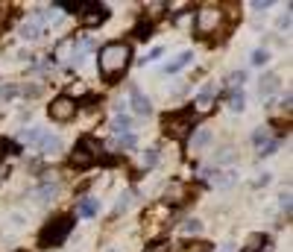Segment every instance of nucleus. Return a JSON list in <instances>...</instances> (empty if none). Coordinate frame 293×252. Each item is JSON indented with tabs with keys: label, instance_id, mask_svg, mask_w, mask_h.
<instances>
[{
	"label": "nucleus",
	"instance_id": "4be33fe9",
	"mask_svg": "<svg viewBox=\"0 0 293 252\" xmlns=\"http://www.w3.org/2000/svg\"><path fill=\"white\" fill-rule=\"evenodd\" d=\"M200 232H203V223H200L197 217H193V220H185V223H182V235H185V237L200 235Z\"/></svg>",
	"mask_w": 293,
	"mask_h": 252
},
{
	"label": "nucleus",
	"instance_id": "a211bd4d",
	"mask_svg": "<svg viewBox=\"0 0 293 252\" xmlns=\"http://www.w3.org/2000/svg\"><path fill=\"white\" fill-rule=\"evenodd\" d=\"M38 147H41V152L47 155V152H56L59 147H62V141L56 138V135H41V141H38Z\"/></svg>",
	"mask_w": 293,
	"mask_h": 252
},
{
	"label": "nucleus",
	"instance_id": "b1692460",
	"mask_svg": "<svg viewBox=\"0 0 293 252\" xmlns=\"http://www.w3.org/2000/svg\"><path fill=\"white\" fill-rule=\"evenodd\" d=\"M56 197V185H44L41 191H35V200L38 202H47V200H53Z\"/></svg>",
	"mask_w": 293,
	"mask_h": 252
},
{
	"label": "nucleus",
	"instance_id": "6e6552de",
	"mask_svg": "<svg viewBox=\"0 0 293 252\" xmlns=\"http://www.w3.org/2000/svg\"><path fill=\"white\" fill-rule=\"evenodd\" d=\"M70 161H73L76 167H91V164H94V141H79V144L73 147Z\"/></svg>",
	"mask_w": 293,
	"mask_h": 252
},
{
	"label": "nucleus",
	"instance_id": "20e7f679",
	"mask_svg": "<svg viewBox=\"0 0 293 252\" xmlns=\"http://www.w3.org/2000/svg\"><path fill=\"white\" fill-rule=\"evenodd\" d=\"M47 115H50V120H56V123H68V120L76 118V100L68 97V94H62V97H56V100L50 103Z\"/></svg>",
	"mask_w": 293,
	"mask_h": 252
},
{
	"label": "nucleus",
	"instance_id": "9b49d317",
	"mask_svg": "<svg viewBox=\"0 0 293 252\" xmlns=\"http://www.w3.org/2000/svg\"><path fill=\"white\" fill-rule=\"evenodd\" d=\"M164 200H167V205H182V202L188 200V188L182 185V182H170L167 194H164Z\"/></svg>",
	"mask_w": 293,
	"mask_h": 252
},
{
	"label": "nucleus",
	"instance_id": "c85d7f7f",
	"mask_svg": "<svg viewBox=\"0 0 293 252\" xmlns=\"http://www.w3.org/2000/svg\"><path fill=\"white\" fill-rule=\"evenodd\" d=\"M15 94H18L15 85H3V88H0V100H12Z\"/></svg>",
	"mask_w": 293,
	"mask_h": 252
},
{
	"label": "nucleus",
	"instance_id": "ea45409f",
	"mask_svg": "<svg viewBox=\"0 0 293 252\" xmlns=\"http://www.w3.org/2000/svg\"><path fill=\"white\" fill-rule=\"evenodd\" d=\"M6 176H9V164H0V182H3Z\"/></svg>",
	"mask_w": 293,
	"mask_h": 252
},
{
	"label": "nucleus",
	"instance_id": "aec40b11",
	"mask_svg": "<svg viewBox=\"0 0 293 252\" xmlns=\"http://www.w3.org/2000/svg\"><path fill=\"white\" fill-rule=\"evenodd\" d=\"M243 82H246V70H232V73H229V88H232V91H241Z\"/></svg>",
	"mask_w": 293,
	"mask_h": 252
},
{
	"label": "nucleus",
	"instance_id": "2eb2a0df",
	"mask_svg": "<svg viewBox=\"0 0 293 252\" xmlns=\"http://www.w3.org/2000/svg\"><path fill=\"white\" fill-rule=\"evenodd\" d=\"M129 129H132V118L129 115H118V118L112 120V132L118 135V138L121 135H129Z\"/></svg>",
	"mask_w": 293,
	"mask_h": 252
},
{
	"label": "nucleus",
	"instance_id": "1a4fd4ad",
	"mask_svg": "<svg viewBox=\"0 0 293 252\" xmlns=\"http://www.w3.org/2000/svg\"><path fill=\"white\" fill-rule=\"evenodd\" d=\"M129 103H132V109H135L138 115H144V118L153 112V103H150L147 97H144V94H141L138 85H132V88H129Z\"/></svg>",
	"mask_w": 293,
	"mask_h": 252
},
{
	"label": "nucleus",
	"instance_id": "39448f33",
	"mask_svg": "<svg viewBox=\"0 0 293 252\" xmlns=\"http://www.w3.org/2000/svg\"><path fill=\"white\" fill-rule=\"evenodd\" d=\"M193 112H185V115H167L164 118V129H167V135H173V138H185L188 132H193Z\"/></svg>",
	"mask_w": 293,
	"mask_h": 252
},
{
	"label": "nucleus",
	"instance_id": "5701e85b",
	"mask_svg": "<svg viewBox=\"0 0 293 252\" xmlns=\"http://www.w3.org/2000/svg\"><path fill=\"white\" fill-rule=\"evenodd\" d=\"M155 164H158V152L155 150H147V152H141V167H155Z\"/></svg>",
	"mask_w": 293,
	"mask_h": 252
},
{
	"label": "nucleus",
	"instance_id": "423d86ee",
	"mask_svg": "<svg viewBox=\"0 0 293 252\" xmlns=\"http://www.w3.org/2000/svg\"><path fill=\"white\" fill-rule=\"evenodd\" d=\"M76 12L82 15V24L85 27H97V24H103L106 18H109V9L100 6V3H79Z\"/></svg>",
	"mask_w": 293,
	"mask_h": 252
},
{
	"label": "nucleus",
	"instance_id": "f257e3e1",
	"mask_svg": "<svg viewBox=\"0 0 293 252\" xmlns=\"http://www.w3.org/2000/svg\"><path fill=\"white\" fill-rule=\"evenodd\" d=\"M129 62H132V47L123 44V41H109V44H103L100 53H97L100 73L109 76V79L118 76V73H123V70L129 67Z\"/></svg>",
	"mask_w": 293,
	"mask_h": 252
},
{
	"label": "nucleus",
	"instance_id": "4c0bfd02",
	"mask_svg": "<svg viewBox=\"0 0 293 252\" xmlns=\"http://www.w3.org/2000/svg\"><path fill=\"white\" fill-rule=\"evenodd\" d=\"M278 202H281V208H287V211H290V191H287V194H281Z\"/></svg>",
	"mask_w": 293,
	"mask_h": 252
},
{
	"label": "nucleus",
	"instance_id": "393cba45",
	"mask_svg": "<svg viewBox=\"0 0 293 252\" xmlns=\"http://www.w3.org/2000/svg\"><path fill=\"white\" fill-rule=\"evenodd\" d=\"M41 135H44V129H27V132H21V141H27V144H38Z\"/></svg>",
	"mask_w": 293,
	"mask_h": 252
},
{
	"label": "nucleus",
	"instance_id": "bb28decb",
	"mask_svg": "<svg viewBox=\"0 0 293 252\" xmlns=\"http://www.w3.org/2000/svg\"><path fill=\"white\" fill-rule=\"evenodd\" d=\"M267 141H270V132H267V129H255V132H252V144H255V147L267 144Z\"/></svg>",
	"mask_w": 293,
	"mask_h": 252
},
{
	"label": "nucleus",
	"instance_id": "7c9ffc66",
	"mask_svg": "<svg viewBox=\"0 0 293 252\" xmlns=\"http://www.w3.org/2000/svg\"><path fill=\"white\" fill-rule=\"evenodd\" d=\"M147 252H170V243H167V240H155Z\"/></svg>",
	"mask_w": 293,
	"mask_h": 252
},
{
	"label": "nucleus",
	"instance_id": "ddd939ff",
	"mask_svg": "<svg viewBox=\"0 0 293 252\" xmlns=\"http://www.w3.org/2000/svg\"><path fill=\"white\" fill-rule=\"evenodd\" d=\"M276 88H278V73H267V76H261V79H258L261 97H270V94H273Z\"/></svg>",
	"mask_w": 293,
	"mask_h": 252
},
{
	"label": "nucleus",
	"instance_id": "473e14b6",
	"mask_svg": "<svg viewBox=\"0 0 293 252\" xmlns=\"http://www.w3.org/2000/svg\"><path fill=\"white\" fill-rule=\"evenodd\" d=\"M21 94H24V97H38L41 88H38V85H33V88H21Z\"/></svg>",
	"mask_w": 293,
	"mask_h": 252
},
{
	"label": "nucleus",
	"instance_id": "2f4dec72",
	"mask_svg": "<svg viewBox=\"0 0 293 252\" xmlns=\"http://www.w3.org/2000/svg\"><path fill=\"white\" fill-rule=\"evenodd\" d=\"M252 9H255V12H267V9H270V0H255Z\"/></svg>",
	"mask_w": 293,
	"mask_h": 252
},
{
	"label": "nucleus",
	"instance_id": "cd10ccee",
	"mask_svg": "<svg viewBox=\"0 0 293 252\" xmlns=\"http://www.w3.org/2000/svg\"><path fill=\"white\" fill-rule=\"evenodd\" d=\"M276 150H278V141H267V144L258 147V155H273Z\"/></svg>",
	"mask_w": 293,
	"mask_h": 252
},
{
	"label": "nucleus",
	"instance_id": "dca6fc26",
	"mask_svg": "<svg viewBox=\"0 0 293 252\" xmlns=\"http://www.w3.org/2000/svg\"><path fill=\"white\" fill-rule=\"evenodd\" d=\"M97 211H100V202L94 197H82L79 200V217H94Z\"/></svg>",
	"mask_w": 293,
	"mask_h": 252
},
{
	"label": "nucleus",
	"instance_id": "0eeeda50",
	"mask_svg": "<svg viewBox=\"0 0 293 252\" xmlns=\"http://www.w3.org/2000/svg\"><path fill=\"white\" fill-rule=\"evenodd\" d=\"M214 94H217V85L208 82L197 97H193V115H208L214 109Z\"/></svg>",
	"mask_w": 293,
	"mask_h": 252
},
{
	"label": "nucleus",
	"instance_id": "9d476101",
	"mask_svg": "<svg viewBox=\"0 0 293 252\" xmlns=\"http://www.w3.org/2000/svg\"><path fill=\"white\" fill-rule=\"evenodd\" d=\"M208 144H211V129H208V126H200V129H193V135H190L188 150L190 152H200V150H206Z\"/></svg>",
	"mask_w": 293,
	"mask_h": 252
},
{
	"label": "nucleus",
	"instance_id": "a878e982",
	"mask_svg": "<svg viewBox=\"0 0 293 252\" xmlns=\"http://www.w3.org/2000/svg\"><path fill=\"white\" fill-rule=\"evenodd\" d=\"M264 62H270V53L264 50V47H258V50L252 53V65H258V67H261Z\"/></svg>",
	"mask_w": 293,
	"mask_h": 252
},
{
	"label": "nucleus",
	"instance_id": "6ab92c4d",
	"mask_svg": "<svg viewBox=\"0 0 293 252\" xmlns=\"http://www.w3.org/2000/svg\"><path fill=\"white\" fill-rule=\"evenodd\" d=\"M235 179H238V173H235V170H226V173H217V176H214V185L217 188H232L235 185Z\"/></svg>",
	"mask_w": 293,
	"mask_h": 252
},
{
	"label": "nucleus",
	"instance_id": "f8f14e48",
	"mask_svg": "<svg viewBox=\"0 0 293 252\" xmlns=\"http://www.w3.org/2000/svg\"><path fill=\"white\" fill-rule=\"evenodd\" d=\"M243 252H270V240L264 235H249L243 243Z\"/></svg>",
	"mask_w": 293,
	"mask_h": 252
},
{
	"label": "nucleus",
	"instance_id": "412c9836",
	"mask_svg": "<svg viewBox=\"0 0 293 252\" xmlns=\"http://www.w3.org/2000/svg\"><path fill=\"white\" fill-rule=\"evenodd\" d=\"M243 106H246L243 91H232V94H229V109H232V112H243Z\"/></svg>",
	"mask_w": 293,
	"mask_h": 252
},
{
	"label": "nucleus",
	"instance_id": "f03ea898",
	"mask_svg": "<svg viewBox=\"0 0 293 252\" xmlns=\"http://www.w3.org/2000/svg\"><path fill=\"white\" fill-rule=\"evenodd\" d=\"M70 217H56L50 220L47 226H44V232H41V246H62L65 243V237L70 235Z\"/></svg>",
	"mask_w": 293,
	"mask_h": 252
},
{
	"label": "nucleus",
	"instance_id": "72a5a7b5",
	"mask_svg": "<svg viewBox=\"0 0 293 252\" xmlns=\"http://www.w3.org/2000/svg\"><path fill=\"white\" fill-rule=\"evenodd\" d=\"M278 30H290V15H287V12L278 18Z\"/></svg>",
	"mask_w": 293,
	"mask_h": 252
},
{
	"label": "nucleus",
	"instance_id": "7ed1b4c3",
	"mask_svg": "<svg viewBox=\"0 0 293 252\" xmlns=\"http://www.w3.org/2000/svg\"><path fill=\"white\" fill-rule=\"evenodd\" d=\"M220 21H223V12L217 9V6H203L200 12H197V33L200 35H211L217 33V27H220Z\"/></svg>",
	"mask_w": 293,
	"mask_h": 252
},
{
	"label": "nucleus",
	"instance_id": "58836bf2",
	"mask_svg": "<svg viewBox=\"0 0 293 252\" xmlns=\"http://www.w3.org/2000/svg\"><path fill=\"white\" fill-rule=\"evenodd\" d=\"M161 53H164V50H161V47H155V50L150 53V56H147V59H144V62H153V59H158V56H161Z\"/></svg>",
	"mask_w": 293,
	"mask_h": 252
},
{
	"label": "nucleus",
	"instance_id": "f704fd0d",
	"mask_svg": "<svg viewBox=\"0 0 293 252\" xmlns=\"http://www.w3.org/2000/svg\"><path fill=\"white\" fill-rule=\"evenodd\" d=\"M190 252H211V243H193V246H188Z\"/></svg>",
	"mask_w": 293,
	"mask_h": 252
},
{
	"label": "nucleus",
	"instance_id": "4468645a",
	"mask_svg": "<svg viewBox=\"0 0 293 252\" xmlns=\"http://www.w3.org/2000/svg\"><path fill=\"white\" fill-rule=\"evenodd\" d=\"M190 59H193V50H182L176 59H173V62H167V67H164V70H167V73H179V70L188 65Z\"/></svg>",
	"mask_w": 293,
	"mask_h": 252
},
{
	"label": "nucleus",
	"instance_id": "c756f323",
	"mask_svg": "<svg viewBox=\"0 0 293 252\" xmlns=\"http://www.w3.org/2000/svg\"><path fill=\"white\" fill-rule=\"evenodd\" d=\"M118 144H121V147H126V150H132V147H135V135L129 132V135H121V138H118Z\"/></svg>",
	"mask_w": 293,
	"mask_h": 252
},
{
	"label": "nucleus",
	"instance_id": "f3484780",
	"mask_svg": "<svg viewBox=\"0 0 293 252\" xmlns=\"http://www.w3.org/2000/svg\"><path fill=\"white\" fill-rule=\"evenodd\" d=\"M41 35V24L38 21H27L24 27H21V38H27V41H35Z\"/></svg>",
	"mask_w": 293,
	"mask_h": 252
},
{
	"label": "nucleus",
	"instance_id": "e433bc0d",
	"mask_svg": "<svg viewBox=\"0 0 293 252\" xmlns=\"http://www.w3.org/2000/svg\"><path fill=\"white\" fill-rule=\"evenodd\" d=\"M126 208H129V194H123V197H121V202H118V208H115V211H126Z\"/></svg>",
	"mask_w": 293,
	"mask_h": 252
},
{
	"label": "nucleus",
	"instance_id": "c9c22d12",
	"mask_svg": "<svg viewBox=\"0 0 293 252\" xmlns=\"http://www.w3.org/2000/svg\"><path fill=\"white\" fill-rule=\"evenodd\" d=\"M270 179H273V176H270V173H261V176H255V188L267 185V182H270Z\"/></svg>",
	"mask_w": 293,
	"mask_h": 252
},
{
	"label": "nucleus",
	"instance_id": "a19ab883",
	"mask_svg": "<svg viewBox=\"0 0 293 252\" xmlns=\"http://www.w3.org/2000/svg\"><path fill=\"white\" fill-rule=\"evenodd\" d=\"M220 252H235V246H232V243H226V246H223Z\"/></svg>",
	"mask_w": 293,
	"mask_h": 252
}]
</instances>
